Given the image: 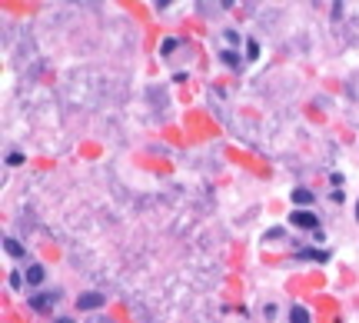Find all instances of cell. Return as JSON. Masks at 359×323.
<instances>
[{"label":"cell","instance_id":"cell-15","mask_svg":"<svg viewBox=\"0 0 359 323\" xmlns=\"http://www.w3.org/2000/svg\"><path fill=\"white\" fill-rule=\"evenodd\" d=\"M54 323H77V320H73V317H57Z\"/></svg>","mask_w":359,"mask_h":323},{"label":"cell","instance_id":"cell-6","mask_svg":"<svg viewBox=\"0 0 359 323\" xmlns=\"http://www.w3.org/2000/svg\"><path fill=\"white\" fill-rule=\"evenodd\" d=\"M3 250H7L10 256H27V246H23V243H17L13 237H3Z\"/></svg>","mask_w":359,"mask_h":323},{"label":"cell","instance_id":"cell-13","mask_svg":"<svg viewBox=\"0 0 359 323\" xmlns=\"http://www.w3.org/2000/svg\"><path fill=\"white\" fill-rule=\"evenodd\" d=\"M7 163H10V167H20V163H23V154H10V157H7Z\"/></svg>","mask_w":359,"mask_h":323},{"label":"cell","instance_id":"cell-7","mask_svg":"<svg viewBox=\"0 0 359 323\" xmlns=\"http://www.w3.org/2000/svg\"><path fill=\"white\" fill-rule=\"evenodd\" d=\"M290 323H309V310H306V307H299V303H296V307H290Z\"/></svg>","mask_w":359,"mask_h":323},{"label":"cell","instance_id":"cell-9","mask_svg":"<svg viewBox=\"0 0 359 323\" xmlns=\"http://www.w3.org/2000/svg\"><path fill=\"white\" fill-rule=\"evenodd\" d=\"M326 250H299V260H326Z\"/></svg>","mask_w":359,"mask_h":323},{"label":"cell","instance_id":"cell-5","mask_svg":"<svg viewBox=\"0 0 359 323\" xmlns=\"http://www.w3.org/2000/svg\"><path fill=\"white\" fill-rule=\"evenodd\" d=\"M293 203H296V207H309V203H313V190L296 187L293 190Z\"/></svg>","mask_w":359,"mask_h":323},{"label":"cell","instance_id":"cell-17","mask_svg":"<svg viewBox=\"0 0 359 323\" xmlns=\"http://www.w3.org/2000/svg\"><path fill=\"white\" fill-rule=\"evenodd\" d=\"M356 220H359V200H356Z\"/></svg>","mask_w":359,"mask_h":323},{"label":"cell","instance_id":"cell-4","mask_svg":"<svg viewBox=\"0 0 359 323\" xmlns=\"http://www.w3.org/2000/svg\"><path fill=\"white\" fill-rule=\"evenodd\" d=\"M23 277H27V287H40V283H44V277H47V270L40 267V263H30Z\"/></svg>","mask_w":359,"mask_h":323},{"label":"cell","instance_id":"cell-12","mask_svg":"<svg viewBox=\"0 0 359 323\" xmlns=\"http://www.w3.org/2000/svg\"><path fill=\"white\" fill-rule=\"evenodd\" d=\"M226 44H233V47H239V44H243L239 30H226Z\"/></svg>","mask_w":359,"mask_h":323},{"label":"cell","instance_id":"cell-2","mask_svg":"<svg viewBox=\"0 0 359 323\" xmlns=\"http://www.w3.org/2000/svg\"><path fill=\"white\" fill-rule=\"evenodd\" d=\"M290 220H293V227H303V230H319V217H316V213H309V210H293Z\"/></svg>","mask_w":359,"mask_h":323},{"label":"cell","instance_id":"cell-8","mask_svg":"<svg viewBox=\"0 0 359 323\" xmlns=\"http://www.w3.org/2000/svg\"><path fill=\"white\" fill-rule=\"evenodd\" d=\"M220 60H223V64H226V67H239V60H243V57H239V54H236V50H223V54H220Z\"/></svg>","mask_w":359,"mask_h":323},{"label":"cell","instance_id":"cell-1","mask_svg":"<svg viewBox=\"0 0 359 323\" xmlns=\"http://www.w3.org/2000/svg\"><path fill=\"white\" fill-rule=\"evenodd\" d=\"M60 300V290H50V293H34L30 297V310H37V313H47V310H54V303Z\"/></svg>","mask_w":359,"mask_h":323},{"label":"cell","instance_id":"cell-3","mask_svg":"<svg viewBox=\"0 0 359 323\" xmlns=\"http://www.w3.org/2000/svg\"><path fill=\"white\" fill-rule=\"evenodd\" d=\"M77 307H80V310H100V307H103V293H97V290H87V293H80Z\"/></svg>","mask_w":359,"mask_h":323},{"label":"cell","instance_id":"cell-16","mask_svg":"<svg viewBox=\"0 0 359 323\" xmlns=\"http://www.w3.org/2000/svg\"><path fill=\"white\" fill-rule=\"evenodd\" d=\"M90 323H110V320H103V317H93V320H90Z\"/></svg>","mask_w":359,"mask_h":323},{"label":"cell","instance_id":"cell-11","mask_svg":"<svg viewBox=\"0 0 359 323\" xmlns=\"http://www.w3.org/2000/svg\"><path fill=\"white\" fill-rule=\"evenodd\" d=\"M256 57H259V44L256 40H249L246 44V60H256Z\"/></svg>","mask_w":359,"mask_h":323},{"label":"cell","instance_id":"cell-14","mask_svg":"<svg viewBox=\"0 0 359 323\" xmlns=\"http://www.w3.org/2000/svg\"><path fill=\"white\" fill-rule=\"evenodd\" d=\"M163 54H170V50H177V40H163V47H160Z\"/></svg>","mask_w":359,"mask_h":323},{"label":"cell","instance_id":"cell-10","mask_svg":"<svg viewBox=\"0 0 359 323\" xmlns=\"http://www.w3.org/2000/svg\"><path fill=\"white\" fill-rule=\"evenodd\" d=\"M23 280H27V277H23L20 270H10V287H13V290H20V287H23Z\"/></svg>","mask_w":359,"mask_h":323}]
</instances>
